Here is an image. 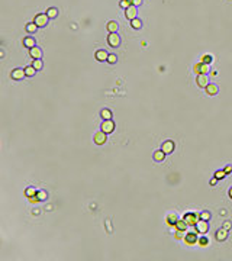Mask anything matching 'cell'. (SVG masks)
Instances as JSON below:
<instances>
[{"mask_svg": "<svg viewBox=\"0 0 232 261\" xmlns=\"http://www.w3.org/2000/svg\"><path fill=\"white\" fill-rule=\"evenodd\" d=\"M32 65L36 68V70H41L44 67V62H42V60L41 58H38V60H33V62H32Z\"/></svg>", "mask_w": 232, "mask_h": 261, "instance_id": "83f0119b", "label": "cell"}, {"mask_svg": "<svg viewBox=\"0 0 232 261\" xmlns=\"http://www.w3.org/2000/svg\"><path fill=\"white\" fill-rule=\"evenodd\" d=\"M196 83L199 87H203L206 89V86L209 84V78H208V74H197L196 76Z\"/></svg>", "mask_w": 232, "mask_h": 261, "instance_id": "9c48e42d", "label": "cell"}, {"mask_svg": "<svg viewBox=\"0 0 232 261\" xmlns=\"http://www.w3.org/2000/svg\"><path fill=\"white\" fill-rule=\"evenodd\" d=\"M102 131L106 133H112L115 131V122L112 119H108V120H103V124H102Z\"/></svg>", "mask_w": 232, "mask_h": 261, "instance_id": "52a82bcc", "label": "cell"}, {"mask_svg": "<svg viewBox=\"0 0 232 261\" xmlns=\"http://www.w3.org/2000/svg\"><path fill=\"white\" fill-rule=\"evenodd\" d=\"M108 57H109V54L104 51V49H97L95 54V58L97 61H108Z\"/></svg>", "mask_w": 232, "mask_h": 261, "instance_id": "5bb4252c", "label": "cell"}, {"mask_svg": "<svg viewBox=\"0 0 232 261\" xmlns=\"http://www.w3.org/2000/svg\"><path fill=\"white\" fill-rule=\"evenodd\" d=\"M118 23L115 22V20H110V22H108V25H106V29H108V32L109 33H113V32H118Z\"/></svg>", "mask_w": 232, "mask_h": 261, "instance_id": "ac0fdd59", "label": "cell"}, {"mask_svg": "<svg viewBox=\"0 0 232 261\" xmlns=\"http://www.w3.org/2000/svg\"><path fill=\"white\" fill-rule=\"evenodd\" d=\"M106 135H108V133L103 132L102 129H100L99 132H96L95 135H93V141H95V144H97V145H103V144L106 142V139H108Z\"/></svg>", "mask_w": 232, "mask_h": 261, "instance_id": "8992f818", "label": "cell"}, {"mask_svg": "<svg viewBox=\"0 0 232 261\" xmlns=\"http://www.w3.org/2000/svg\"><path fill=\"white\" fill-rule=\"evenodd\" d=\"M216 180H218V179H216V177H215V179H212V180H210V184H215V183H216Z\"/></svg>", "mask_w": 232, "mask_h": 261, "instance_id": "60d3db41", "label": "cell"}, {"mask_svg": "<svg viewBox=\"0 0 232 261\" xmlns=\"http://www.w3.org/2000/svg\"><path fill=\"white\" fill-rule=\"evenodd\" d=\"M166 155H167V154L162 151V149H158V151L154 152L152 158H154V161H157V162H162V161H164V158H166Z\"/></svg>", "mask_w": 232, "mask_h": 261, "instance_id": "9a60e30c", "label": "cell"}, {"mask_svg": "<svg viewBox=\"0 0 232 261\" xmlns=\"http://www.w3.org/2000/svg\"><path fill=\"white\" fill-rule=\"evenodd\" d=\"M36 71H38V70H36V68H35L33 65H29V67H26V68H25V74H26V77H33Z\"/></svg>", "mask_w": 232, "mask_h": 261, "instance_id": "603a6c76", "label": "cell"}, {"mask_svg": "<svg viewBox=\"0 0 232 261\" xmlns=\"http://www.w3.org/2000/svg\"><path fill=\"white\" fill-rule=\"evenodd\" d=\"M36 193H38V192L33 189V187H29V189H26V196H28V197H31V196H35Z\"/></svg>", "mask_w": 232, "mask_h": 261, "instance_id": "e575fe53", "label": "cell"}, {"mask_svg": "<svg viewBox=\"0 0 232 261\" xmlns=\"http://www.w3.org/2000/svg\"><path fill=\"white\" fill-rule=\"evenodd\" d=\"M12 78L13 80H22L26 74H25V68H15V70H12Z\"/></svg>", "mask_w": 232, "mask_h": 261, "instance_id": "7c38bea8", "label": "cell"}, {"mask_svg": "<svg viewBox=\"0 0 232 261\" xmlns=\"http://www.w3.org/2000/svg\"><path fill=\"white\" fill-rule=\"evenodd\" d=\"M209 70H210V64H205V62H199V64H194L193 71L197 74H208Z\"/></svg>", "mask_w": 232, "mask_h": 261, "instance_id": "3957f363", "label": "cell"}, {"mask_svg": "<svg viewBox=\"0 0 232 261\" xmlns=\"http://www.w3.org/2000/svg\"><path fill=\"white\" fill-rule=\"evenodd\" d=\"M23 45L26 48H29V49H31V48H33V47H36V44H35V39L32 38V36H26V38L23 39Z\"/></svg>", "mask_w": 232, "mask_h": 261, "instance_id": "ffe728a7", "label": "cell"}, {"mask_svg": "<svg viewBox=\"0 0 232 261\" xmlns=\"http://www.w3.org/2000/svg\"><path fill=\"white\" fill-rule=\"evenodd\" d=\"M174 147H175L174 142H173L171 139H167V141H164V142H162L161 149L166 152V154H171V152L174 151Z\"/></svg>", "mask_w": 232, "mask_h": 261, "instance_id": "30bf717a", "label": "cell"}, {"mask_svg": "<svg viewBox=\"0 0 232 261\" xmlns=\"http://www.w3.org/2000/svg\"><path fill=\"white\" fill-rule=\"evenodd\" d=\"M200 219H203V221H209V219H210V212H208V210L202 212V213H200Z\"/></svg>", "mask_w": 232, "mask_h": 261, "instance_id": "836d02e7", "label": "cell"}, {"mask_svg": "<svg viewBox=\"0 0 232 261\" xmlns=\"http://www.w3.org/2000/svg\"><path fill=\"white\" fill-rule=\"evenodd\" d=\"M225 176H226L225 170H219V171H216V173H215V177H216V179H223Z\"/></svg>", "mask_w": 232, "mask_h": 261, "instance_id": "d590c367", "label": "cell"}, {"mask_svg": "<svg viewBox=\"0 0 232 261\" xmlns=\"http://www.w3.org/2000/svg\"><path fill=\"white\" fill-rule=\"evenodd\" d=\"M218 91H219L218 84H210V83H209V84L206 86V93H208L209 96H215V95H218Z\"/></svg>", "mask_w": 232, "mask_h": 261, "instance_id": "e0dca14e", "label": "cell"}, {"mask_svg": "<svg viewBox=\"0 0 232 261\" xmlns=\"http://www.w3.org/2000/svg\"><path fill=\"white\" fill-rule=\"evenodd\" d=\"M116 61H118V57H116L115 54H109V57H108V62H109V64H116Z\"/></svg>", "mask_w": 232, "mask_h": 261, "instance_id": "d6a6232c", "label": "cell"}, {"mask_svg": "<svg viewBox=\"0 0 232 261\" xmlns=\"http://www.w3.org/2000/svg\"><path fill=\"white\" fill-rule=\"evenodd\" d=\"M47 15H48L49 19H55V18L58 16V9L57 7H49V9L47 10Z\"/></svg>", "mask_w": 232, "mask_h": 261, "instance_id": "7402d4cb", "label": "cell"}, {"mask_svg": "<svg viewBox=\"0 0 232 261\" xmlns=\"http://www.w3.org/2000/svg\"><path fill=\"white\" fill-rule=\"evenodd\" d=\"M197 241H199V237L196 232H187L184 235V242L187 245H194V244H197Z\"/></svg>", "mask_w": 232, "mask_h": 261, "instance_id": "ba28073f", "label": "cell"}, {"mask_svg": "<svg viewBox=\"0 0 232 261\" xmlns=\"http://www.w3.org/2000/svg\"><path fill=\"white\" fill-rule=\"evenodd\" d=\"M100 116L103 118V120H108V119H112V112L109 109H103L100 112Z\"/></svg>", "mask_w": 232, "mask_h": 261, "instance_id": "d4e9b609", "label": "cell"}, {"mask_svg": "<svg viewBox=\"0 0 232 261\" xmlns=\"http://www.w3.org/2000/svg\"><path fill=\"white\" fill-rule=\"evenodd\" d=\"M108 44H109L112 48H118L120 45V36H119L116 32L109 33L108 35Z\"/></svg>", "mask_w": 232, "mask_h": 261, "instance_id": "5b68a950", "label": "cell"}, {"mask_svg": "<svg viewBox=\"0 0 232 261\" xmlns=\"http://www.w3.org/2000/svg\"><path fill=\"white\" fill-rule=\"evenodd\" d=\"M187 226H189V225L186 223L184 219H181V221L179 219V221L175 222V229H180V231H184V232H186V229H187Z\"/></svg>", "mask_w": 232, "mask_h": 261, "instance_id": "44dd1931", "label": "cell"}, {"mask_svg": "<svg viewBox=\"0 0 232 261\" xmlns=\"http://www.w3.org/2000/svg\"><path fill=\"white\" fill-rule=\"evenodd\" d=\"M231 171H232V166L225 167V173H226V174H228V173H231Z\"/></svg>", "mask_w": 232, "mask_h": 261, "instance_id": "ab89813d", "label": "cell"}, {"mask_svg": "<svg viewBox=\"0 0 232 261\" xmlns=\"http://www.w3.org/2000/svg\"><path fill=\"white\" fill-rule=\"evenodd\" d=\"M137 15H138V12H137V6H129L128 9H125V16H126V19H129V20H132V19H135L137 18Z\"/></svg>", "mask_w": 232, "mask_h": 261, "instance_id": "8fae6325", "label": "cell"}, {"mask_svg": "<svg viewBox=\"0 0 232 261\" xmlns=\"http://www.w3.org/2000/svg\"><path fill=\"white\" fill-rule=\"evenodd\" d=\"M131 26H132L133 29H141L142 28V22L138 18H135V19L131 20Z\"/></svg>", "mask_w": 232, "mask_h": 261, "instance_id": "484cf974", "label": "cell"}, {"mask_svg": "<svg viewBox=\"0 0 232 261\" xmlns=\"http://www.w3.org/2000/svg\"><path fill=\"white\" fill-rule=\"evenodd\" d=\"M38 28H39V26L35 23V22H31V23H26V26H25V31H26L28 33H35Z\"/></svg>", "mask_w": 232, "mask_h": 261, "instance_id": "d6986e66", "label": "cell"}, {"mask_svg": "<svg viewBox=\"0 0 232 261\" xmlns=\"http://www.w3.org/2000/svg\"><path fill=\"white\" fill-rule=\"evenodd\" d=\"M48 20H49V18H48V15H47V13H38L36 16H35L33 22L38 25L39 28H44V26H47Z\"/></svg>", "mask_w": 232, "mask_h": 261, "instance_id": "277c9868", "label": "cell"}, {"mask_svg": "<svg viewBox=\"0 0 232 261\" xmlns=\"http://www.w3.org/2000/svg\"><path fill=\"white\" fill-rule=\"evenodd\" d=\"M213 61V57L210 55V54H205V55H202V60H200V62H205V64H212Z\"/></svg>", "mask_w": 232, "mask_h": 261, "instance_id": "4316f807", "label": "cell"}, {"mask_svg": "<svg viewBox=\"0 0 232 261\" xmlns=\"http://www.w3.org/2000/svg\"><path fill=\"white\" fill-rule=\"evenodd\" d=\"M228 193H229V197H231V199H232V187H231V189H229V192H228Z\"/></svg>", "mask_w": 232, "mask_h": 261, "instance_id": "b9f144b4", "label": "cell"}, {"mask_svg": "<svg viewBox=\"0 0 232 261\" xmlns=\"http://www.w3.org/2000/svg\"><path fill=\"white\" fill-rule=\"evenodd\" d=\"M228 238V229H225V228H222V229H218L216 231V241H225Z\"/></svg>", "mask_w": 232, "mask_h": 261, "instance_id": "2e32d148", "label": "cell"}, {"mask_svg": "<svg viewBox=\"0 0 232 261\" xmlns=\"http://www.w3.org/2000/svg\"><path fill=\"white\" fill-rule=\"evenodd\" d=\"M223 228H225V229H228V231H229V229L232 228V223L229 222V221H225V222H223Z\"/></svg>", "mask_w": 232, "mask_h": 261, "instance_id": "74e56055", "label": "cell"}, {"mask_svg": "<svg viewBox=\"0 0 232 261\" xmlns=\"http://www.w3.org/2000/svg\"><path fill=\"white\" fill-rule=\"evenodd\" d=\"M132 5H133V6H137V7H138V6H141V5H142V0H132Z\"/></svg>", "mask_w": 232, "mask_h": 261, "instance_id": "f35d334b", "label": "cell"}, {"mask_svg": "<svg viewBox=\"0 0 232 261\" xmlns=\"http://www.w3.org/2000/svg\"><path fill=\"white\" fill-rule=\"evenodd\" d=\"M184 235H186L184 231H180V229H175V232H174L175 239H184Z\"/></svg>", "mask_w": 232, "mask_h": 261, "instance_id": "f546056e", "label": "cell"}, {"mask_svg": "<svg viewBox=\"0 0 232 261\" xmlns=\"http://www.w3.org/2000/svg\"><path fill=\"white\" fill-rule=\"evenodd\" d=\"M36 196H38V199H39V202L41 200H45L48 197V195H47V192H44V190H39L38 193H36Z\"/></svg>", "mask_w": 232, "mask_h": 261, "instance_id": "1f68e13d", "label": "cell"}, {"mask_svg": "<svg viewBox=\"0 0 232 261\" xmlns=\"http://www.w3.org/2000/svg\"><path fill=\"white\" fill-rule=\"evenodd\" d=\"M29 55L33 58V60H38V58H42V49L39 47H33L29 49Z\"/></svg>", "mask_w": 232, "mask_h": 261, "instance_id": "4fadbf2b", "label": "cell"}, {"mask_svg": "<svg viewBox=\"0 0 232 261\" xmlns=\"http://www.w3.org/2000/svg\"><path fill=\"white\" fill-rule=\"evenodd\" d=\"M194 229H196V232H197V234H200V235H205V234L209 231V222H208V221L200 219L199 222L194 225Z\"/></svg>", "mask_w": 232, "mask_h": 261, "instance_id": "7a4b0ae2", "label": "cell"}, {"mask_svg": "<svg viewBox=\"0 0 232 261\" xmlns=\"http://www.w3.org/2000/svg\"><path fill=\"white\" fill-rule=\"evenodd\" d=\"M120 7L122 9H128L129 6H132V0H120Z\"/></svg>", "mask_w": 232, "mask_h": 261, "instance_id": "f1b7e54d", "label": "cell"}, {"mask_svg": "<svg viewBox=\"0 0 232 261\" xmlns=\"http://www.w3.org/2000/svg\"><path fill=\"white\" fill-rule=\"evenodd\" d=\"M197 244H199L200 247H206V245L209 244V239H208L206 237H200V238H199V241H197Z\"/></svg>", "mask_w": 232, "mask_h": 261, "instance_id": "4dcf8cb0", "label": "cell"}, {"mask_svg": "<svg viewBox=\"0 0 232 261\" xmlns=\"http://www.w3.org/2000/svg\"><path fill=\"white\" fill-rule=\"evenodd\" d=\"M177 221H179V218H177L175 215H173V213L167 216V223H168L170 226H175V222H177Z\"/></svg>", "mask_w": 232, "mask_h": 261, "instance_id": "cb8c5ba5", "label": "cell"}, {"mask_svg": "<svg viewBox=\"0 0 232 261\" xmlns=\"http://www.w3.org/2000/svg\"><path fill=\"white\" fill-rule=\"evenodd\" d=\"M183 219L186 221V223H187L189 226H194V225L200 221V215L193 213V212H189V213H184Z\"/></svg>", "mask_w": 232, "mask_h": 261, "instance_id": "6da1fadb", "label": "cell"}, {"mask_svg": "<svg viewBox=\"0 0 232 261\" xmlns=\"http://www.w3.org/2000/svg\"><path fill=\"white\" fill-rule=\"evenodd\" d=\"M29 202H31V203H38V202H39L38 196H36V195H35V196H31V197H29Z\"/></svg>", "mask_w": 232, "mask_h": 261, "instance_id": "8d00e7d4", "label": "cell"}]
</instances>
